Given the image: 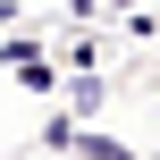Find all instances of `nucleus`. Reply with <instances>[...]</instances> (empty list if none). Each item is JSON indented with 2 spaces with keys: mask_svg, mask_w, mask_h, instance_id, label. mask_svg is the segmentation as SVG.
<instances>
[]
</instances>
